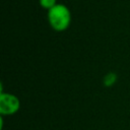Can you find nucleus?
Returning a JSON list of instances; mask_svg holds the SVG:
<instances>
[{
  "label": "nucleus",
  "instance_id": "obj_3",
  "mask_svg": "<svg viewBox=\"0 0 130 130\" xmlns=\"http://www.w3.org/2000/svg\"><path fill=\"white\" fill-rule=\"evenodd\" d=\"M39 3L44 9H47V10L52 9L54 6L58 4L57 0H39Z\"/></svg>",
  "mask_w": 130,
  "mask_h": 130
},
{
  "label": "nucleus",
  "instance_id": "obj_1",
  "mask_svg": "<svg viewBox=\"0 0 130 130\" xmlns=\"http://www.w3.org/2000/svg\"><path fill=\"white\" fill-rule=\"evenodd\" d=\"M48 21L54 30L64 31L71 23V12L65 4L58 3L48 10Z\"/></svg>",
  "mask_w": 130,
  "mask_h": 130
},
{
  "label": "nucleus",
  "instance_id": "obj_4",
  "mask_svg": "<svg viewBox=\"0 0 130 130\" xmlns=\"http://www.w3.org/2000/svg\"><path fill=\"white\" fill-rule=\"evenodd\" d=\"M116 79H117V75H116V74H114V73L108 74V75L105 77V85H106V86H110V85L114 84L115 81H116Z\"/></svg>",
  "mask_w": 130,
  "mask_h": 130
},
{
  "label": "nucleus",
  "instance_id": "obj_2",
  "mask_svg": "<svg viewBox=\"0 0 130 130\" xmlns=\"http://www.w3.org/2000/svg\"><path fill=\"white\" fill-rule=\"evenodd\" d=\"M20 108L18 98L12 93H0V114L1 116H10L15 114Z\"/></svg>",
  "mask_w": 130,
  "mask_h": 130
}]
</instances>
